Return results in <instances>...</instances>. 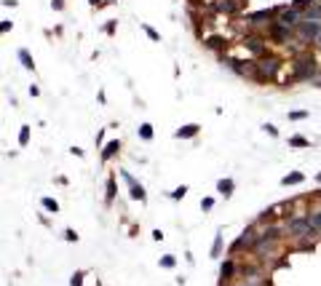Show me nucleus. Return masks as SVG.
<instances>
[{
    "instance_id": "1",
    "label": "nucleus",
    "mask_w": 321,
    "mask_h": 286,
    "mask_svg": "<svg viewBox=\"0 0 321 286\" xmlns=\"http://www.w3.org/2000/svg\"><path fill=\"white\" fill-rule=\"evenodd\" d=\"M292 70H295L292 81H316L319 78V67L313 62V54H297Z\"/></svg>"
},
{
    "instance_id": "2",
    "label": "nucleus",
    "mask_w": 321,
    "mask_h": 286,
    "mask_svg": "<svg viewBox=\"0 0 321 286\" xmlns=\"http://www.w3.org/2000/svg\"><path fill=\"white\" fill-rule=\"evenodd\" d=\"M286 233L295 238H316L321 233V227H316L311 222V217H292V220H286Z\"/></svg>"
},
{
    "instance_id": "3",
    "label": "nucleus",
    "mask_w": 321,
    "mask_h": 286,
    "mask_svg": "<svg viewBox=\"0 0 321 286\" xmlns=\"http://www.w3.org/2000/svg\"><path fill=\"white\" fill-rule=\"evenodd\" d=\"M281 65H284V62H281V56H276V54H271V51H268L265 56H260V59L254 62V67H257V72H260L262 78H268V81H273V78L278 75V70H281Z\"/></svg>"
},
{
    "instance_id": "4",
    "label": "nucleus",
    "mask_w": 321,
    "mask_h": 286,
    "mask_svg": "<svg viewBox=\"0 0 321 286\" xmlns=\"http://www.w3.org/2000/svg\"><path fill=\"white\" fill-rule=\"evenodd\" d=\"M295 32H297V38H300V43H319V38H321V22L302 19L300 24L295 27Z\"/></svg>"
},
{
    "instance_id": "5",
    "label": "nucleus",
    "mask_w": 321,
    "mask_h": 286,
    "mask_svg": "<svg viewBox=\"0 0 321 286\" xmlns=\"http://www.w3.org/2000/svg\"><path fill=\"white\" fill-rule=\"evenodd\" d=\"M297 32L292 30V27H286V24H281V22L276 19V22H271L268 24V38H271L273 43H286V41H292Z\"/></svg>"
},
{
    "instance_id": "6",
    "label": "nucleus",
    "mask_w": 321,
    "mask_h": 286,
    "mask_svg": "<svg viewBox=\"0 0 321 286\" xmlns=\"http://www.w3.org/2000/svg\"><path fill=\"white\" fill-rule=\"evenodd\" d=\"M278 22H281V24H286V27H292V30H295V27L302 22V11L292 8V5H289V8H281V11H278Z\"/></svg>"
},
{
    "instance_id": "7",
    "label": "nucleus",
    "mask_w": 321,
    "mask_h": 286,
    "mask_svg": "<svg viewBox=\"0 0 321 286\" xmlns=\"http://www.w3.org/2000/svg\"><path fill=\"white\" fill-rule=\"evenodd\" d=\"M120 176H123L126 182H129V190H131V201H145L147 198V193H145V187L139 185V182L134 179V176L129 174V171H120Z\"/></svg>"
},
{
    "instance_id": "8",
    "label": "nucleus",
    "mask_w": 321,
    "mask_h": 286,
    "mask_svg": "<svg viewBox=\"0 0 321 286\" xmlns=\"http://www.w3.org/2000/svg\"><path fill=\"white\" fill-rule=\"evenodd\" d=\"M211 8L217 11V14H228V16H233V14H238L241 8H244V3L241 0H217Z\"/></svg>"
},
{
    "instance_id": "9",
    "label": "nucleus",
    "mask_w": 321,
    "mask_h": 286,
    "mask_svg": "<svg viewBox=\"0 0 321 286\" xmlns=\"http://www.w3.org/2000/svg\"><path fill=\"white\" fill-rule=\"evenodd\" d=\"M278 11L281 8H268V11H254V14H249L246 19H249V24H260V22H268L271 24L273 19H278Z\"/></svg>"
},
{
    "instance_id": "10",
    "label": "nucleus",
    "mask_w": 321,
    "mask_h": 286,
    "mask_svg": "<svg viewBox=\"0 0 321 286\" xmlns=\"http://www.w3.org/2000/svg\"><path fill=\"white\" fill-rule=\"evenodd\" d=\"M254 246V230H246V233H241V236L236 238V243H230V251H241V249H252Z\"/></svg>"
},
{
    "instance_id": "11",
    "label": "nucleus",
    "mask_w": 321,
    "mask_h": 286,
    "mask_svg": "<svg viewBox=\"0 0 321 286\" xmlns=\"http://www.w3.org/2000/svg\"><path fill=\"white\" fill-rule=\"evenodd\" d=\"M238 273V265H236V260H222V265H220V278H222V284L225 281H230L233 276Z\"/></svg>"
},
{
    "instance_id": "12",
    "label": "nucleus",
    "mask_w": 321,
    "mask_h": 286,
    "mask_svg": "<svg viewBox=\"0 0 321 286\" xmlns=\"http://www.w3.org/2000/svg\"><path fill=\"white\" fill-rule=\"evenodd\" d=\"M244 43H246V48H249V51H252V54H254V56H257V59H260V56H265V54H268V48H265V43H262V41H260V38H254V35H249V38H246V41H244Z\"/></svg>"
},
{
    "instance_id": "13",
    "label": "nucleus",
    "mask_w": 321,
    "mask_h": 286,
    "mask_svg": "<svg viewBox=\"0 0 321 286\" xmlns=\"http://www.w3.org/2000/svg\"><path fill=\"white\" fill-rule=\"evenodd\" d=\"M198 131H201L198 123H187V126H180V129L174 131V136H177V139H193Z\"/></svg>"
},
{
    "instance_id": "14",
    "label": "nucleus",
    "mask_w": 321,
    "mask_h": 286,
    "mask_svg": "<svg viewBox=\"0 0 321 286\" xmlns=\"http://www.w3.org/2000/svg\"><path fill=\"white\" fill-rule=\"evenodd\" d=\"M204 45H206V48H211V51H225L228 48V41L222 35H209V38H204Z\"/></svg>"
},
{
    "instance_id": "15",
    "label": "nucleus",
    "mask_w": 321,
    "mask_h": 286,
    "mask_svg": "<svg viewBox=\"0 0 321 286\" xmlns=\"http://www.w3.org/2000/svg\"><path fill=\"white\" fill-rule=\"evenodd\" d=\"M118 153H120V139H113V142H107V145L102 147V161L107 163L113 155H118Z\"/></svg>"
},
{
    "instance_id": "16",
    "label": "nucleus",
    "mask_w": 321,
    "mask_h": 286,
    "mask_svg": "<svg viewBox=\"0 0 321 286\" xmlns=\"http://www.w3.org/2000/svg\"><path fill=\"white\" fill-rule=\"evenodd\" d=\"M217 190H220L225 198H230V196H233V190H236V182H233L230 176H225V179L217 182Z\"/></svg>"
},
{
    "instance_id": "17",
    "label": "nucleus",
    "mask_w": 321,
    "mask_h": 286,
    "mask_svg": "<svg viewBox=\"0 0 321 286\" xmlns=\"http://www.w3.org/2000/svg\"><path fill=\"white\" fill-rule=\"evenodd\" d=\"M16 56H19V62H22V67H24V70L35 72V62H32L30 51H27V48H19V51H16Z\"/></svg>"
},
{
    "instance_id": "18",
    "label": "nucleus",
    "mask_w": 321,
    "mask_h": 286,
    "mask_svg": "<svg viewBox=\"0 0 321 286\" xmlns=\"http://www.w3.org/2000/svg\"><path fill=\"white\" fill-rule=\"evenodd\" d=\"M302 179H305V174H302V171H289V174L281 179V185H286V187H289V185H300Z\"/></svg>"
},
{
    "instance_id": "19",
    "label": "nucleus",
    "mask_w": 321,
    "mask_h": 286,
    "mask_svg": "<svg viewBox=\"0 0 321 286\" xmlns=\"http://www.w3.org/2000/svg\"><path fill=\"white\" fill-rule=\"evenodd\" d=\"M115 190H118V187H115V174H110V176H107V190H105V201L107 203L115 201Z\"/></svg>"
},
{
    "instance_id": "20",
    "label": "nucleus",
    "mask_w": 321,
    "mask_h": 286,
    "mask_svg": "<svg viewBox=\"0 0 321 286\" xmlns=\"http://www.w3.org/2000/svg\"><path fill=\"white\" fill-rule=\"evenodd\" d=\"M302 19H308V22H321V5H311V8L302 14Z\"/></svg>"
},
{
    "instance_id": "21",
    "label": "nucleus",
    "mask_w": 321,
    "mask_h": 286,
    "mask_svg": "<svg viewBox=\"0 0 321 286\" xmlns=\"http://www.w3.org/2000/svg\"><path fill=\"white\" fill-rule=\"evenodd\" d=\"M220 254H222V233L217 230V236H214V246H211V257H214V260H220Z\"/></svg>"
},
{
    "instance_id": "22",
    "label": "nucleus",
    "mask_w": 321,
    "mask_h": 286,
    "mask_svg": "<svg viewBox=\"0 0 321 286\" xmlns=\"http://www.w3.org/2000/svg\"><path fill=\"white\" fill-rule=\"evenodd\" d=\"M137 134H139V139L150 142V139H153V126H150V123H142V126H139V131H137Z\"/></svg>"
},
{
    "instance_id": "23",
    "label": "nucleus",
    "mask_w": 321,
    "mask_h": 286,
    "mask_svg": "<svg viewBox=\"0 0 321 286\" xmlns=\"http://www.w3.org/2000/svg\"><path fill=\"white\" fill-rule=\"evenodd\" d=\"M169 196H171V201H182V198L187 196V187H185V185H180V187H174V190H171Z\"/></svg>"
},
{
    "instance_id": "24",
    "label": "nucleus",
    "mask_w": 321,
    "mask_h": 286,
    "mask_svg": "<svg viewBox=\"0 0 321 286\" xmlns=\"http://www.w3.org/2000/svg\"><path fill=\"white\" fill-rule=\"evenodd\" d=\"M174 265H177V257H174V254H163V257H160V267H166V270H171Z\"/></svg>"
},
{
    "instance_id": "25",
    "label": "nucleus",
    "mask_w": 321,
    "mask_h": 286,
    "mask_svg": "<svg viewBox=\"0 0 321 286\" xmlns=\"http://www.w3.org/2000/svg\"><path fill=\"white\" fill-rule=\"evenodd\" d=\"M311 145V139H305V136H289V147H308Z\"/></svg>"
},
{
    "instance_id": "26",
    "label": "nucleus",
    "mask_w": 321,
    "mask_h": 286,
    "mask_svg": "<svg viewBox=\"0 0 321 286\" xmlns=\"http://www.w3.org/2000/svg\"><path fill=\"white\" fill-rule=\"evenodd\" d=\"M27 142H30V126L24 123V126H22V129H19V145L24 147Z\"/></svg>"
},
{
    "instance_id": "27",
    "label": "nucleus",
    "mask_w": 321,
    "mask_h": 286,
    "mask_svg": "<svg viewBox=\"0 0 321 286\" xmlns=\"http://www.w3.org/2000/svg\"><path fill=\"white\" fill-rule=\"evenodd\" d=\"M286 118H289V121H305V118H308V110H292Z\"/></svg>"
},
{
    "instance_id": "28",
    "label": "nucleus",
    "mask_w": 321,
    "mask_h": 286,
    "mask_svg": "<svg viewBox=\"0 0 321 286\" xmlns=\"http://www.w3.org/2000/svg\"><path fill=\"white\" fill-rule=\"evenodd\" d=\"M142 30H145V35H147V38H150V41H156V43H160V35H158V32H156V30H153V27H150V24H142Z\"/></svg>"
},
{
    "instance_id": "29",
    "label": "nucleus",
    "mask_w": 321,
    "mask_h": 286,
    "mask_svg": "<svg viewBox=\"0 0 321 286\" xmlns=\"http://www.w3.org/2000/svg\"><path fill=\"white\" fill-rule=\"evenodd\" d=\"M43 209H46V211H54V214H56V211H59V203H56L54 198H43Z\"/></svg>"
},
{
    "instance_id": "30",
    "label": "nucleus",
    "mask_w": 321,
    "mask_h": 286,
    "mask_svg": "<svg viewBox=\"0 0 321 286\" xmlns=\"http://www.w3.org/2000/svg\"><path fill=\"white\" fill-rule=\"evenodd\" d=\"M201 209H204V211H211V209H214V198H204V201H201Z\"/></svg>"
},
{
    "instance_id": "31",
    "label": "nucleus",
    "mask_w": 321,
    "mask_h": 286,
    "mask_svg": "<svg viewBox=\"0 0 321 286\" xmlns=\"http://www.w3.org/2000/svg\"><path fill=\"white\" fill-rule=\"evenodd\" d=\"M70 286H83V273H80V270L70 278Z\"/></svg>"
},
{
    "instance_id": "32",
    "label": "nucleus",
    "mask_w": 321,
    "mask_h": 286,
    "mask_svg": "<svg viewBox=\"0 0 321 286\" xmlns=\"http://www.w3.org/2000/svg\"><path fill=\"white\" fill-rule=\"evenodd\" d=\"M115 27H118V22H115V19H110V22L105 24V32H107V35H113V32H115Z\"/></svg>"
},
{
    "instance_id": "33",
    "label": "nucleus",
    "mask_w": 321,
    "mask_h": 286,
    "mask_svg": "<svg viewBox=\"0 0 321 286\" xmlns=\"http://www.w3.org/2000/svg\"><path fill=\"white\" fill-rule=\"evenodd\" d=\"M262 129H265V131H268V134H271V136H278V129H276V126H273V123H262Z\"/></svg>"
},
{
    "instance_id": "34",
    "label": "nucleus",
    "mask_w": 321,
    "mask_h": 286,
    "mask_svg": "<svg viewBox=\"0 0 321 286\" xmlns=\"http://www.w3.org/2000/svg\"><path fill=\"white\" fill-rule=\"evenodd\" d=\"M311 222H313L316 227H321V209H319V211H313V214H311Z\"/></svg>"
},
{
    "instance_id": "35",
    "label": "nucleus",
    "mask_w": 321,
    "mask_h": 286,
    "mask_svg": "<svg viewBox=\"0 0 321 286\" xmlns=\"http://www.w3.org/2000/svg\"><path fill=\"white\" fill-rule=\"evenodd\" d=\"M65 238L67 241H72V243H78V233L75 230H65Z\"/></svg>"
},
{
    "instance_id": "36",
    "label": "nucleus",
    "mask_w": 321,
    "mask_h": 286,
    "mask_svg": "<svg viewBox=\"0 0 321 286\" xmlns=\"http://www.w3.org/2000/svg\"><path fill=\"white\" fill-rule=\"evenodd\" d=\"M11 30H14V24H11L8 19H5V22H0V32H11Z\"/></svg>"
},
{
    "instance_id": "37",
    "label": "nucleus",
    "mask_w": 321,
    "mask_h": 286,
    "mask_svg": "<svg viewBox=\"0 0 321 286\" xmlns=\"http://www.w3.org/2000/svg\"><path fill=\"white\" fill-rule=\"evenodd\" d=\"M51 5H54V11H65V0H51Z\"/></svg>"
},
{
    "instance_id": "38",
    "label": "nucleus",
    "mask_w": 321,
    "mask_h": 286,
    "mask_svg": "<svg viewBox=\"0 0 321 286\" xmlns=\"http://www.w3.org/2000/svg\"><path fill=\"white\" fill-rule=\"evenodd\" d=\"M102 139H105V129H102V131H96V136H94V142H96V145H102Z\"/></svg>"
},
{
    "instance_id": "39",
    "label": "nucleus",
    "mask_w": 321,
    "mask_h": 286,
    "mask_svg": "<svg viewBox=\"0 0 321 286\" xmlns=\"http://www.w3.org/2000/svg\"><path fill=\"white\" fill-rule=\"evenodd\" d=\"M3 5L5 8H16V0H3Z\"/></svg>"
},
{
    "instance_id": "40",
    "label": "nucleus",
    "mask_w": 321,
    "mask_h": 286,
    "mask_svg": "<svg viewBox=\"0 0 321 286\" xmlns=\"http://www.w3.org/2000/svg\"><path fill=\"white\" fill-rule=\"evenodd\" d=\"M89 3H91V5H96V8H102V5H105L102 0H89Z\"/></svg>"
},
{
    "instance_id": "41",
    "label": "nucleus",
    "mask_w": 321,
    "mask_h": 286,
    "mask_svg": "<svg viewBox=\"0 0 321 286\" xmlns=\"http://www.w3.org/2000/svg\"><path fill=\"white\" fill-rule=\"evenodd\" d=\"M316 182H319V185H321V171H319V174H316Z\"/></svg>"
},
{
    "instance_id": "42",
    "label": "nucleus",
    "mask_w": 321,
    "mask_h": 286,
    "mask_svg": "<svg viewBox=\"0 0 321 286\" xmlns=\"http://www.w3.org/2000/svg\"><path fill=\"white\" fill-rule=\"evenodd\" d=\"M313 83H316V86H319V88H321V78H316V81H313Z\"/></svg>"
},
{
    "instance_id": "43",
    "label": "nucleus",
    "mask_w": 321,
    "mask_h": 286,
    "mask_svg": "<svg viewBox=\"0 0 321 286\" xmlns=\"http://www.w3.org/2000/svg\"><path fill=\"white\" fill-rule=\"evenodd\" d=\"M319 198H321V190H319Z\"/></svg>"
}]
</instances>
